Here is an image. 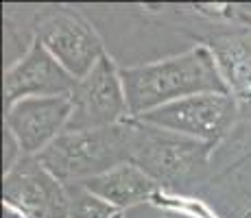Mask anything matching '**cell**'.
Instances as JSON below:
<instances>
[{"instance_id": "cell-1", "label": "cell", "mask_w": 251, "mask_h": 218, "mask_svg": "<svg viewBox=\"0 0 251 218\" xmlns=\"http://www.w3.org/2000/svg\"><path fill=\"white\" fill-rule=\"evenodd\" d=\"M131 118L197 94H229L214 55L205 44L181 55L142 66L120 68Z\"/></svg>"}, {"instance_id": "cell-2", "label": "cell", "mask_w": 251, "mask_h": 218, "mask_svg": "<svg viewBox=\"0 0 251 218\" xmlns=\"http://www.w3.org/2000/svg\"><path fill=\"white\" fill-rule=\"evenodd\" d=\"M138 144L136 120L88 131H64L40 155V164L61 183H81L133 159Z\"/></svg>"}, {"instance_id": "cell-3", "label": "cell", "mask_w": 251, "mask_h": 218, "mask_svg": "<svg viewBox=\"0 0 251 218\" xmlns=\"http://www.w3.org/2000/svg\"><path fill=\"white\" fill-rule=\"evenodd\" d=\"M133 120V118H131ZM138 144L131 164L142 168L157 186L181 190L197 183L207 168L212 144L138 122Z\"/></svg>"}, {"instance_id": "cell-4", "label": "cell", "mask_w": 251, "mask_h": 218, "mask_svg": "<svg viewBox=\"0 0 251 218\" xmlns=\"http://www.w3.org/2000/svg\"><path fill=\"white\" fill-rule=\"evenodd\" d=\"M33 40L40 42L76 81L107 55L94 24L70 7L42 9L33 22Z\"/></svg>"}, {"instance_id": "cell-5", "label": "cell", "mask_w": 251, "mask_h": 218, "mask_svg": "<svg viewBox=\"0 0 251 218\" xmlns=\"http://www.w3.org/2000/svg\"><path fill=\"white\" fill-rule=\"evenodd\" d=\"M236 114H238V100L234 96L210 92L168 103L133 120L214 146L234 124Z\"/></svg>"}, {"instance_id": "cell-6", "label": "cell", "mask_w": 251, "mask_h": 218, "mask_svg": "<svg viewBox=\"0 0 251 218\" xmlns=\"http://www.w3.org/2000/svg\"><path fill=\"white\" fill-rule=\"evenodd\" d=\"M70 103L72 114L66 131L103 129L131 120L120 68L109 55H105L83 79L76 81Z\"/></svg>"}, {"instance_id": "cell-7", "label": "cell", "mask_w": 251, "mask_h": 218, "mask_svg": "<svg viewBox=\"0 0 251 218\" xmlns=\"http://www.w3.org/2000/svg\"><path fill=\"white\" fill-rule=\"evenodd\" d=\"M4 205L22 218H68V186L37 157H24L2 179Z\"/></svg>"}, {"instance_id": "cell-8", "label": "cell", "mask_w": 251, "mask_h": 218, "mask_svg": "<svg viewBox=\"0 0 251 218\" xmlns=\"http://www.w3.org/2000/svg\"><path fill=\"white\" fill-rule=\"evenodd\" d=\"M76 79L37 40H31L26 52L4 70V107L24 98L70 96Z\"/></svg>"}, {"instance_id": "cell-9", "label": "cell", "mask_w": 251, "mask_h": 218, "mask_svg": "<svg viewBox=\"0 0 251 218\" xmlns=\"http://www.w3.org/2000/svg\"><path fill=\"white\" fill-rule=\"evenodd\" d=\"M70 114V96L24 98L7 107L4 129L18 140L26 157H35L66 131Z\"/></svg>"}, {"instance_id": "cell-10", "label": "cell", "mask_w": 251, "mask_h": 218, "mask_svg": "<svg viewBox=\"0 0 251 218\" xmlns=\"http://www.w3.org/2000/svg\"><path fill=\"white\" fill-rule=\"evenodd\" d=\"M205 46L214 55L227 92L238 103L251 105V26L214 35Z\"/></svg>"}, {"instance_id": "cell-11", "label": "cell", "mask_w": 251, "mask_h": 218, "mask_svg": "<svg viewBox=\"0 0 251 218\" xmlns=\"http://www.w3.org/2000/svg\"><path fill=\"white\" fill-rule=\"evenodd\" d=\"M81 186L118 210H127V207L149 201L157 194V188H160L142 168H138L131 162L120 164L92 179H85L81 181Z\"/></svg>"}, {"instance_id": "cell-12", "label": "cell", "mask_w": 251, "mask_h": 218, "mask_svg": "<svg viewBox=\"0 0 251 218\" xmlns=\"http://www.w3.org/2000/svg\"><path fill=\"white\" fill-rule=\"evenodd\" d=\"M68 186V218H120L118 207L92 194L81 183H66Z\"/></svg>"}]
</instances>
